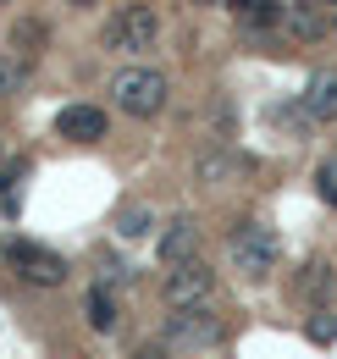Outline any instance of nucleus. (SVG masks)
<instances>
[{"label":"nucleus","mask_w":337,"mask_h":359,"mask_svg":"<svg viewBox=\"0 0 337 359\" xmlns=\"http://www.w3.org/2000/svg\"><path fill=\"white\" fill-rule=\"evenodd\" d=\"M150 226H155V210L138 205V199L117 210V238H127V243H133V238H150Z\"/></svg>","instance_id":"4468645a"},{"label":"nucleus","mask_w":337,"mask_h":359,"mask_svg":"<svg viewBox=\"0 0 337 359\" xmlns=\"http://www.w3.org/2000/svg\"><path fill=\"white\" fill-rule=\"evenodd\" d=\"M288 39H321L326 34V6H315V0H293V6H282V22H277Z\"/></svg>","instance_id":"9d476101"},{"label":"nucleus","mask_w":337,"mask_h":359,"mask_svg":"<svg viewBox=\"0 0 337 359\" xmlns=\"http://www.w3.org/2000/svg\"><path fill=\"white\" fill-rule=\"evenodd\" d=\"M304 122H337V67L310 72V83H304Z\"/></svg>","instance_id":"1a4fd4ad"},{"label":"nucleus","mask_w":337,"mask_h":359,"mask_svg":"<svg viewBox=\"0 0 337 359\" xmlns=\"http://www.w3.org/2000/svg\"><path fill=\"white\" fill-rule=\"evenodd\" d=\"M155 260L161 266H183V260H199V222L194 216H177V222L161 232V243H155Z\"/></svg>","instance_id":"0eeeda50"},{"label":"nucleus","mask_w":337,"mask_h":359,"mask_svg":"<svg viewBox=\"0 0 337 359\" xmlns=\"http://www.w3.org/2000/svg\"><path fill=\"white\" fill-rule=\"evenodd\" d=\"M0 6H6V0H0Z\"/></svg>","instance_id":"5701e85b"},{"label":"nucleus","mask_w":337,"mask_h":359,"mask_svg":"<svg viewBox=\"0 0 337 359\" xmlns=\"http://www.w3.org/2000/svg\"><path fill=\"white\" fill-rule=\"evenodd\" d=\"M171 100V83L166 72H155V67H122L117 78H111V105L133 116V122H150V116H161Z\"/></svg>","instance_id":"f257e3e1"},{"label":"nucleus","mask_w":337,"mask_h":359,"mask_svg":"<svg viewBox=\"0 0 337 359\" xmlns=\"http://www.w3.org/2000/svg\"><path fill=\"white\" fill-rule=\"evenodd\" d=\"M304 332H310V343H337V315L315 310V315H310V326H304Z\"/></svg>","instance_id":"6ab92c4d"},{"label":"nucleus","mask_w":337,"mask_h":359,"mask_svg":"<svg viewBox=\"0 0 337 359\" xmlns=\"http://www.w3.org/2000/svg\"><path fill=\"white\" fill-rule=\"evenodd\" d=\"M238 166H244V161H238L232 149H205V155L194 161V177L199 182H227V177H238Z\"/></svg>","instance_id":"ddd939ff"},{"label":"nucleus","mask_w":337,"mask_h":359,"mask_svg":"<svg viewBox=\"0 0 337 359\" xmlns=\"http://www.w3.org/2000/svg\"><path fill=\"white\" fill-rule=\"evenodd\" d=\"M315 194H321L326 205H337V155H326V161L315 166Z\"/></svg>","instance_id":"a211bd4d"},{"label":"nucleus","mask_w":337,"mask_h":359,"mask_svg":"<svg viewBox=\"0 0 337 359\" xmlns=\"http://www.w3.org/2000/svg\"><path fill=\"white\" fill-rule=\"evenodd\" d=\"M84 320H88V332H100V337H111L117 326H122V310H117V299H111V287H88L84 293Z\"/></svg>","instance_id":"f8f14e48"},{"label":"nucleus","mask_w":337,"mask_h":359,"mask_svg":"<svg viewBox=\"0 0 337 359\" xmlns=\"http://www.w3.org/2000/svg\"><path fill=\"white\" fill-rule=\"evenodd\" d=\"M227 260H232V271L244 282H271V271L282 266V238L265 222H249L227 238Z\"/></svg>","instance_id":"7ed1b4c3"},{"label":"nucleus","mask_w":337,"mask_h":359,"mask_svg":"<svg viewBox=\"0 0 337 359\" xmlns=\"http://www.w3.org/2000/svg\"><path fill=\"white\" fill-rule=\"evenodd\" d=\"M232 11H238V17L249 22L254 34H260V28H277V22H282V6H277V0H232Z\"/></svg>","instance_id":"2eb2a0df"},{"label":"nucleus","mask_w":337,"mask_h":359,"mask_svg":"<svg viewBox=\"0 0 337 359\" xmlns=\"http://www.w3.org/2000/svg\"><path fill=\"white\" fill-rule=\"evenodd\" d=\"M6 55H17V61H22V67H28V61H39L44 50H50V28H44L39 17H17V22H11V34H6Z\"/></svg>","instance_id":"9b49d317"},{"label":"nucleus","mask_w":337,"mask_h":359,"mask_svg":"<svg viewBox=\"0 0 337 359\" xmlns=\"http://www.w3.org/2000/svg\"><path fill=\"white\" fill-rule=\"evenodd\" d=\"M155 34H161L155 6H117V17L105 22V45H111V50H127V55L150 50V45H155Z\"/></svg>","instance_id":"39448f33"},{"label":"nucleus","mask_w":337,"mask_h":359,"mask_svg":"<svg viewBox=\"0 0 337 359\" xmlns=\"http://www.w3.org/2000/svg\"><path fill=\"white\" fill-rule=\"evenodd\" d=\"M67 6H94V0H67Z\"/></svg>","instance_id":"4be33fe9"},{"label":"nucleus","mask_w":337,"mask_h":359,"mask_svg":"<svg viewBox=\"0 0 337 359\" xmlns=\"http://www.w3.org/2000/svg\"><path fill=\"white\" fill-rule=\"evenodd\" d=\"M227 343V320L211 310V304H194V310H171L166 326H161V348H183V354H211Z\"/></svg>","instance_id":"f03ea898"},{"label":"nucleus","mask_w":337,"mask_h":359,"mask_svg":"<svg viewBox=\"0 0 337 359\" xmlns=\"http://www.w3.org/2000/svg\"><path fill=\"white\" fill-rule=\"evenodd\" d=\"M304 287H310V293H321V287L332 293V266H321V260H315V266H310V276H304Z\"/></svg>","instance_id":"aec40b11"},{"label":"nucleus","mask_w":337,"mask_h":359,"mask_svg":"<svg viewBox=\"0 0 337 359\" xmlns=\"http://www.w3.org/2000/svg\"><path fill=\"white\" fill-rule=\"evenodd\" d=\"M22 78H28V67L17 55H0V100H11V94L22 89Z\"/></svg>","instance_id":"f3484780"},{"label":"nucleus","mask_w":337,"mask_h":359,"mask_svg":"<svg viewBox=\"0 0 337 359\" xmlns=\"http://www.w3.org/2000/svg\"><path fill=\"white\" fill-rule=\"evenodd\" d=\"M55 138L100 144V138H105V111H100V105H67V111H55Z\"/></svg>","instance_id":"6e6552de"},{"label":"nucleus","mask_w":337,"mask_h":359,"mask_svg":"<svg viewBox=\"0 0 337 359\" xmlns=\"http://www.w3.org/2000/svg\"><path fill=\"white\" fill-rule=\"evenodd\" d=\"M0 260L11 266V276L17 282H28V287H61L72 271H67V260L55 255V249H44V243H34V238H6L0 243Z\"/></svg>","instance_id":"20e7f679"},{"label":"nucleus","mask_w":337,"mask_h":359,"mask_svg":"<svg viewBox=\"0 0 337 359\" xmlns=\"http://www.w3.org/2000/svg\"><path fill=\"white\" fill-rule=\"evenodd\" d=\"M133 359H177V354L161 348V343H144V348H133Z\"/></svg>","instance_id":"412c9836"},{"label":"nucleus","mask_w":337,"mask_h":359,"mask_svg":"<svg viewBox=\"0 0 337 359\" xmlns=\"http://www.w3.org/2000/svg\"><path fill=\"white\" fill-rule=\"evenodd\" d=\"M22 177H28V161H22V155H17V161H0V210H6V216L17 210L11 194H17V182H22Z\"/></svg>","instance_id":"dca6fc26"},{"label":"nucleus","mask_w":337,"mask_h":359,"mask_svg":"<svg viewBox=\"0 0 337 359\" xmlns=\"http://www.w3.org/2000/svg\"><path fill=\"white\" fill-rule=\"evenodd\" d=\"M216 293V271L205 260H183L166 271V304L171 310H194V304H211Z\"/></svg>","instance_id":"423d86ee"}]
</instances>
